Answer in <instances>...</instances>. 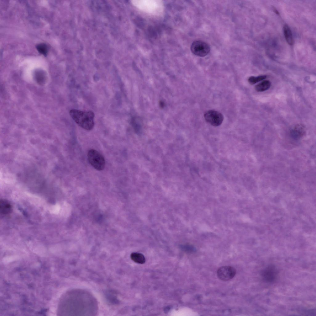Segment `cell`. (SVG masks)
I'll use <instances>...</instances> for the list:
<instances>
[{
  "instance_id": "cell-1",
  "label": "cell",
  "mask_w": 316,
  "mask_h": 316,
  "mask_svg": "<svg viewBox=\"0 0 316 316\" xmlns=\"http://www.w3.org/2000/svg\"><path fill=\"white\" fill-rule=\"evenodd\" d=\"M69 113L74 122L82 128L90 131L93 128L94 114L93 111H82L73 109L70 110Z\"/></svg>"
},
{
  "instance_id": "cell-2",
  "label": "cell",
  "mask_w": 316,
  "mask_h": 316,
  "mask_svg": "<svg viewBox=\"0 0 316 316\" xmlns=\"http://www.w3.org/2000/svg\"><path fill=\"white\" fill-rule=\"evenodd\" d=\"M87 157L91 166L97 170H103L105 167V160L104 156L98 151L91 149L89 150Z\"/></svg>"
},
{
  "instance_id": "cell-3",
  "label": "cell",
  "mask_w": 316,
  "mask_h": 316,
  "mask_svg": "<svg viewBox=\"0 0 316 316\" xmlns=\"http://www.w3.org/2000/svg\"><path fill=\"white\" fill-rule=\"evenodd\" d=\"M191 50L194 55L202 57L208 55L210 52V49L209 45L205 42L197 40L192 43Z\"/></svg>"
},
{
  "instance_id": "cell-4",
  "label": "cell",
  "mask_w": 316,
  "mask_h": 316,
  "mask_svg": "<svg viewBox=\"0 0 316 316\" xmlns=\"http://www.w3.org/2000/svg\"><path fill=\"white\" fill-rule=\"evenodd\" d=\"M206 121L213 126L220 125L223 120V116L220 113L214 110H209L204 114Z\"/></svg>"
},
{
  "instance_id": "cell-5",
  "label": "cell",
  "mask_w": 316,
  "mask_h": 316,
  "mask_svg": "<svg viewBox=\"0 0 316 316\" xmlns=\"http://www.w3.org/2000/svg\"><path fill=\"white\" fill-rule=\"evenodd\" d=\"M278 271L276 268L273 264H270L263 269L261 272V276L263 280L268 283L275 281L277 277Z\"/></svg>"
},
{
  "instance_id": "cell-6",
  "label": "cell",
  "mask_w": 316,
  "mask_h": 316,
  "mask_svg": "<svg viewBox=\"0 0 316 316\" xmlns=\"http://www.w3.org/2000/svg\"><path fill=\"white\" fill-rule=\"evenodd\" d=\"M236 270L233 267L229 266L221 267L218 268L217 274L218 277L223 281H228L232 279L235 276Z\"/></svg>"
},
{
  "instance_id": "cell-7",
  "label": "cell",
  "mask_w": 316,
  "mask_h": 316,
  "mask_svg": "<svg viewBox=\"0 0 316 316\" xmlns=\"http://www.w3.org/2000/svg\"><path fill=\"white\" fill-rule=\"evenodd\" d=\"M12 209L11 204L7 201L4 199L0 200V211L1 214H10L12 211Z\"/></svg>"
},
{
  "instance_id": "cell-8",
  "label": "cell",
  "mask_w": 316,
  "mask_h": 316,
  "mask_svg": "<svg viewBox=\"0 0 316 316\" xmlns=\"http://www.w3.org/2000/svg\"><path fill=\"white\" fill-rule=\"evenodd\" d=\"M283 32L285 40L288 44L290 45H293V40L291 30L287 25L285 24L283 27Z\"/></svg>"
},
{
  "instance_id": "cell-9",
  "label": "cell",
  "mask_w": 316,
  "mask_h": 316,
  "mask_svg": "<svg viewBox=\"0 0 316 316\" xmlns=\"http://www.w3.org/2000/svg\"><path fill=\"white\" fill-rule=\"evenodd\" d=\"M131 258L134 262L139 264H143L146 261L144 256L140 253H132L131 255Z\"/></svg>"
},
{
  "instance_id": "cell-10",
  "label": "cell",
  "mask_w": 316,
  "mask_h": 316,
  "mask_svg": "<svg viewBox=\"0 0 316 316\" xmlns=\"http://www.w3.org/2000/svg\"><path fill=\"white\" fill-rule=\"evenodd\" d=\"M271 83L268 80H264L255 86L256 90L258 92H263L268 89L271 86Z\"/></svg>"
},
{
  "instance_id": "cell-11",
  "label": "cell",
  "mask_w": 316,
  "mask_h": 316,
  "mask_svg": "<svg viewBox=\"0 0 316 316\" xmlns=\"http://www.w3.org/2000/svg\"><path fill=\"white\" fill-rule=\"evenodd\" d=\"M266 77V76L265 75H262L258 77L252 76L249 77L248 81L250 84L253 85L265 79Z\"/></svg>"
},
{
  "instance_id": "cell-12",
  "label": "cell",
  "mask_w": 316,
  "mask_h": 316,
  "mask_svg": "<svg viewBox=\"0 0 316 316\" xmlns=\"http://www.w3.org/2000/svg\"><path fill=\"white\" fill-rule=\"evenodd\" d=\"M38 52L41 54L45 56L48 52V48L47 45L43 43L37 45L36 47Z\"/></svg>"
},
{
  "instance_id": "cell-13",
  "label": "cell",
  "mask_w": 316,
  "mask_h": 316,
  "mask_svg": "<svg viewBox=\"0 0 316 316\" xmlns=\"http://www.w3.org/2000/svg\"><path fill=\"white\" fill-rule=\"evenodd\" d=\"M273 10H274V12H275V13H276V14H279V13H278V11H277V10H276V9L275 8H274V9H273Z\"/></svg>"
}]
</instances>
